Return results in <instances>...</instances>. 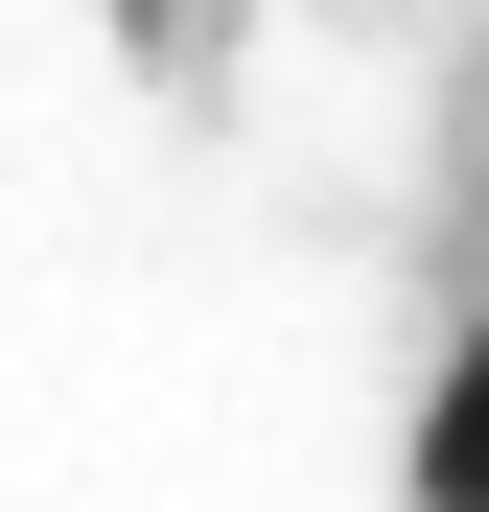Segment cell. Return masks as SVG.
Returning <instances> with one entry per match:
<instances>
[{"instance_id":"1","label":"cell","mask_w":489,"mask_h":512,"mask_svg":"<svg viewBox=\"0 0 489 512\" xmlns=\"http://www.w3.org/2000/svg\"><path fill=\"white\" fill-rule=\"evenodd\" d=\"M396 489H420V512H489V326L420 373V443H396Z\"/></svg>"}]
</instances>
